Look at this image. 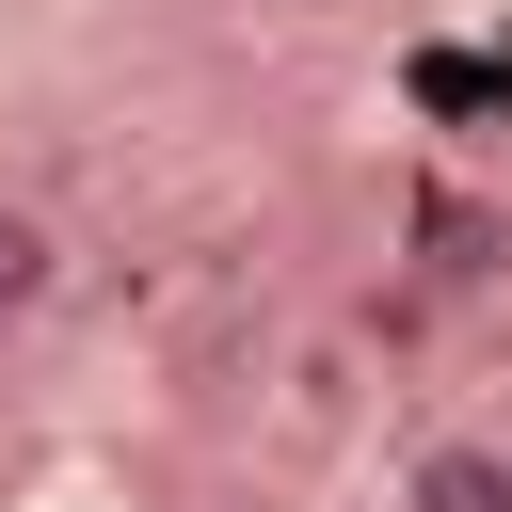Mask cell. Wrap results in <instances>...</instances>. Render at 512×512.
Instances as JSON below:
<instances>
[{
	"mask_svg": "<svg viewBox=\"0 0 512 512\" xmlns=\"http://www.w3.org/2000/svg\"><path fill=\"white\" fill-rule=\"evenodd\" d=\"M496 272H512V208H496V192H416V272H400V288L464 304V288H496Z\"/></svg>",
	"mask_w": 512,
	"mask_h": 512,
	"instance_id": "6da1fadb",
	"label": "cell"
},
{
	"mask_svg": "<svg viewBox=\"0 0 512 512\" xmlns=\"http://www.w3.org/2000/svg\"><path fill=\"white\" fill-rule=\"evenodd\" d=\"M400 512H512V448H480V432H448V448H416V480H400Z\"/></svg>",
	"mask_w": 512,
	"mask_h": 512,
	"instance_id": "7a4b0ae2",
	"label": "cell"
},
{
	"mask_svg": "<svg viewBox=\"0 0 512 512\" xmlns=\"http://www.w3.org/2000/svg\"><path fill=\"white\" fill-rule=\"evenodd\" d=\"M48 304H64V224L0 192V336H16V320H48Z\"/></svg>",
	"mask_w": 512,
	"mask_h": 512,
	"instance_id": "3957f363",
	"label": "cell"
}]
</instances>
